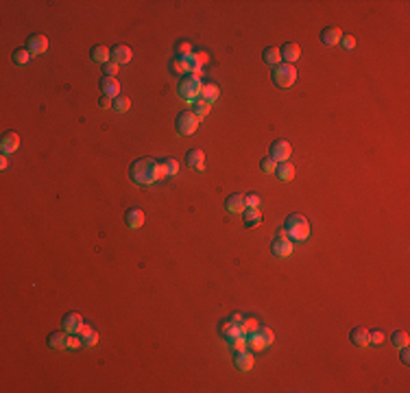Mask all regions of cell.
Wrapping results in <instances>:
<instances>
[{
    "label": "cell",
    "mask_w": 410,
    "mask_h": 393,
    "mask_svg": "<svg viewBox=\"0 0 410 393\" xmlns=\"http://www.w3.org/2000/svg\"><path fill=\"white\" fill-rule=\"evenodd\" d=\"M129 177L138 186H151V184H155V181L162 179V169H159L157 159L140 157L129 166Z\"/></svg>",
    "instance_id": "6da1fadb"
},
{
    "label": "cell",
    "mask_w": 410,
    "mask_h": 393,
    "mask_svg": "<svg viewBox=\"0 0 410 393\" xmlns=\"http://www.w3.org/2000/svg\"><path fill=\"white\" fill-rule=\"evenodd\" d=\"M284 232L292 243H301L310 236V221L303 214H288L286 221H284Z\"/></svg>",
    "instance_id": "7a4b0ae2"
},
{
    "label": "cell",
    "mask_w": 410,
    "mask_h": 393,
    "mask_svg": "<svg viewBox=\"0 0 410 393\" xmlns=\"http://www.w3.org/2000/svg\"><path fill=\"white\" fill-rule=\"evenodd\" d=\"M201 90H203V83H201V79L194 77V75L181 77V81L177 85L179 99L186 101V103H194L196 99H201Z\"/></svg>",
    "instance_id": "3957f363"
},
{
    "label": "cell",
    "mask_w": 410,
    "mask_h": 393,
    "mask_svg": "<svg viewBox=\"0 0 410 393\" xmlns=\"http://www.w3.org/2000/svg\"><path fill=\"white\" fill-rule=\"evenodd\" d=\"M297 81V68L295 63H277L273 68V83L280 87H290Z\"/></svg>",
    "instance_id": "277c9868"
},
{
    "label": "cell",
    "mask_w": 410,
    "mask_h": 393,
    "mask_svg": "<svg viewBox=\"0 0 410 393\" xmlns=\"http://www.w3.org/2000/svg\"><path fill=\"white\" fill-rule=\"evenodd\" d=\"M175 127H177V134L179 136H192L196 129H199V118L192 114V109H186L177 116L175 120Z\"/></svg>",
    "instance_id": "5b68a950"
},
{
    "label": "cell",
    "mask_w": 410,
    "mask_h": 393,
    "mask_svg": "<svg viewBox=\"0 0 410 393\" xmlns=\"http://www.w3.org/2000/svg\"><path fill=\"white\" fill-rule=\"evenodd\" d=\"M292 240L286 236V232L284 230H280L277 232V236H275V240H273V245H270V251H273V256H277V258H288L290 253H292Z\"/></svg>",
    "instance_id": "8992f818"
},
{
    "label": "cell",
    "mask_w": 410,
    "mask_h": 393,
    "mask_svg": "<svg viewBox=\"0 0 410 393\" xmlns=\"http://www.w3.org/2000/svg\"><path fill=\"white\" fill-rule=\"evenodd\" d=\"M292 155V147L290 142L286 140H275L270 144V159H275V162H288Z\"/></svg>",
    "instance_id": "52a82bcc"
},
{
    "label": "cell",
    "mask_w": 410,
    "mask_h": 393,
    "mask_svg": "<svg viewBox=\"0 0 410 393\" xmlns=\"http://www.w3.org/2000/svg\"><path fill=\"white\" fill-rule=\"evenodd\" d=\"M233 367H236L238 371H243V374L251 371L253 369V354H251V349H240V352H233Z\"/></svg>",
    "instance_id": "ba28073f"
},
{
    "label": "cell",
    "mask_w": 410,
    "mask_h": 393,
    "mask_svg": "<svg viewBox=\"0 0 410 393\" xmlns=\"http://www.w3.org/2000/svg\"><path fill=\"white\" fill-rule=\"evenodd\" d=\"M26 50L31 55H44L48 50V38L46 35H40V33L31 35V38L26 40Z\"/></svg>",
    "instance_id": "9c48e42d"
},
{
    "label": "cell",
    "mask_w": 410,
    "mask_h": 393,
    "mask_svg": "<svg viewBox=\"0 0 410 393\" xmlns=\"http://www.w3.org/2000/svg\"><path fill=\"white\" fill-rule=\"evenodd\" d=\"M131 57H133V53H131L129 46H124V44H116V46L112 48V53H109V61L124 66V63L131 61Z\"/></svg>",
    "instance_id": "30bf717a"
},
{
    "label": "cell",
    "mask_w": 410,
    "mask_h": 393,
    "mask_svg": "<svg viewBox=\"0 0 410 393\" xmlns=\"http://www.w3.org/2000/svg\"><path fill=\"white\" fill-rule=\"evenodd\" d=\"M225 210L229 214H243L245 210H247V203H245V194H238V192H233V194H229L225 199Z\"/></svg>",
    "instance_id": "8fae6325"
},
{
    "label": "cell",
    "mask_w": 410,
    "mask_h": 393,
    "mask_svg": "<svg viewBox=\"0 0 410 393\" xmlns=\"http://www.w3.org/2000/svg\"><path fill=\"white\" fill-rule=\"evenodd\" d=\"M98 87H100V92L105 94V96H112V99L120 96V81L116 77H102Z\"/></svg>",
    "instance_id": "7c38bea8"
},
{
    "label": "cell",
    "mask_w": 410,
    "mask_h": 393,
    "mask_svg": "<svg viewBox=\"0 0 410 393\" xmlns=\"http://www.w3.org/2000/svg\"><path fill=\"white\" fill-rule=\"evenodd\" d=\"M124 223H127L129 230H140L144 225V210L140 208H129L127 214H124Z\"/></svg>",
    "instance_id": "4fadbf2b"
},
{
    "label": "cell",
    "mask_w": 410,
    "mask_h": 393,
    "mask_svg": "<svg viewBox=\"0 0 410 393\" xmlns=\"http://www.w3.org/2000/svg\"><path fill=\"white\" fill-rule=\"evenodd\" d=\"M61 325L68 334H77L79 328L83 325V317L79 315V312H68V315H63V319H61Z\"/></svg>",
    "instance_id": "5bb4252c"
},
{
    "label": "cell",
    "mask_w": 410,
    "mask_h": 393,
    "mask_svg": "<svg viewBox=\"0 0 410 393\" xmlns=\"http://www.w3.org/2000/svg\"><path fill=\"white\" fill-rule=\"evenodd\" d=\"M280 53H282V61L284 63H295L299 57H301V48H299V44L288 42V44H284V46L280 48Z\"/></svg>",
    "instance_id": "9a60e30c"
},
{
    "label": "cell",
    "mask_w": 410,
    "mask_h": 393,
    "mask_svg": "<svg viewBox=\"0 0 410 393\" xmlns=\"http://www.w3.org/2000/svg\"><path fill=\"white\" fill-rule=\"evenodd\" d=\"M0 149H3L5 155L18 151L20 149V136L16 134V131H7V134L3 136V140H0Z\"/></svg>",
    "instance_id": "2e32d148"
},
{
    "label": "cell",
    "mask_w": 410,
    "mask_h": 393,
    "mask_svg": "<svg viewBox=\"0 0 410 393\" xmlns=\"http://www.w3.org/2000/svg\"><path fill=\"white\" fill-rule=\"evenodd\" d=\"M349 339H351V343H354L356 347H367L369 345V339H371V332L367 330V328H362V325H358V328H354V330L349 332Z\"/></svg>",
    "instance_id": "e0dca14e"
},
{
    "label": "cell",
    "mask_w": 410,
    "mask_h": 393,
    "mask_svg": "<svg viewBox=\"0 0 410 393\" xmlns=\"http://www.w3.org/2000/svg\"><path fill=\"white\" fill-rule=\"evenodd\" d=\"M186 162H188V166H192L194 171H205V153L201 149H190L186 153Z\"/></svg>",
    "instance_id": "ac0fdd59"
},
{
    "label": "cell",
    "mask_w": 410,
    "mask_h": 393,
    "mask_svg": "<svg viewBox=\"0 0 410 393\" xmlns=\"http://www.w3.org/2000/svg\"><path fill=\"white\" fill-rule=\"evenodd\" d=\"M343 40V31L338 26H327L321 31V42L325 44V46H334V44H338Z\"/></svg>",
    "instance_id": "d6986e66"
},
{
    "label": "cell",
    "mask_w": 410,
    "mask_h": 393,
    "mask_svg": "<svg viewBox=\"0 0 410 393\" xmlns=\"http://www.w3.org/2000/svg\"><path fill=\"white\" fill-rule=\"evenodd\" d=\"M218 332H221V337L225 339V341H229V339H233V337H238V334H245L243 330H240V325L238 323H233L231 319H225V321L218 325Z\"/></svg>",
    "instance_id": "ffe728a7"
},
{
    "label": "cell",
    "mask_w": 410,
    "mask_h": 393,
    "mask_svg": "<svg viewBox=\"0 0 410 393\" xmlns=\"http://www.w3.org/2000/svg\"><path fill=\"white\" fill-rule=\"evenodd\" d=\"M46 343L50 349H68V332L61 330V332H53L48 334Z\"/></svg>",
    "instance_id": "44dd1931"
},
{
    "label": "cell",
    "mask_w": 410,
    "mask_h": 393,
    "mask_svg": "<svg viewBox=\"0 0 410 393\" xmlns=\"http://www.w3.org/2000/svg\"><path fill=\"white\" fill-rule=\"evenodd\" d=\"M243 221H245V227H258V225L262 223L260 208H247L243 212Z\"/></svg>",
    "instance_id": "7402d4cb"
},
{
    "label": "cell",
    "mask_w": 410,
    "mask_h": 393,
    "mask_svg": "<svg viewBox=\"0 0 410 393\" xmlns=\"http://www.w3.org/2000/svg\"><path fill=\"white\" fill-rule=\"evenodd\" d=\"M247 347L251 349V352H262V349L268 347V343H266L264 339H262V334L255 330V332H251V334H247Z\"/></svg>",
    "instance_id": "603a6c76"
},
{
    "label": "cell",
    "mask_w": 410,
    "mask_h": 393,
    "mask_svg": "<svg viewBox=\"0 0 410 393\" xmlns=\"http://www.w3.org/2000/svg\"><path fill=\"white\" fill-rule=\"evenodd\" d=\"M275 173H277V179L280 181H292L295 179V166H292L290 162H280Z\"/></svg>",
    "instance_id": "cb8c5ba5"
},
{
    "label": "cell",
    "mask_w": 410,
    "mask_h": 393,
    "mask_svg": "<svg viewBox=\"0 0 410 393\" xmlns=\"http://www.w3.org/2000/svg\"><path fill=\"white\" fill-rule=\"evenodd\" d=\"M109 53H112V48H107V46H102V44H96V46H92V50H90V57L96 63H107L109 61Z\"/></svg>",
    "instance_id": "d4e9b609"
},
{
    "label": "cell",
    "mask_w": 410,
    "mask_h": 393,
    "mask_svg": "<svg viewBox=\"0 0 410 393\" xmlns=\"http://www.w3.org/2000/svg\"><path fill=\"white\" fill-rule=\"evenodd\" d=\"M173 53H175V59H188V57L192 55V44H190L188 40H179L177 44H175Z\"/></svg>",
    "instance_id": "484cf974"
},
{
    "label": "cell",
    "mask_w": 410,
    "mask_h": 393,
    "mask_svg": "<svg viewBox=\"0 0 410 393\" xmlns=\"http://www.w3.org/2000/svg\"><path fill=\"white\" fill-rule=\"evenodd\" d=\"M221 96V90H218V85L216 83H205L203 85V90H201V99L205 101V103H214V101Z\"/></svg>",
    "instance_id": "4316f807"
},
{
    "label": "cell",
    "mask_w": 410,
    "mask_h": 393,
    "mask_svg": "<svg viewBox=\"0 0 410 393\" xmlns=\"http://www.w3.org/2000/svg\"><path fill=\"white\" fill-rule=\"evenodd\" d=\"M262 59H264L266 63H270L275 68L277 63H282V53H280V48L277 46H268V48H264V53H262Z\"/></svg>",
    "instance_id": "83f0119b"
},
{
    "label": "cell",
    "mask_w": 410,
    "mask_h": 393,
    "mask_svg": "<svg viewBox=\"0 0 410 393\" xmlns=\"http://www.w3.org/2000/svg\"><path fill=\"white\" fill-rule=\"evenodd\" d=\"M159 169H162V179L164 177H175V175L179 173V164L177 159H164V162H159Z\"/></svg>",
    "instance_id": "f1b7e54d"
},
{
    "label": "cell",
    "mask_w": 410,
    "mask_h": 393,
    "mask_svg": "<svg viewBox=\"0 0 410 393\" xmlns=\"http://www.w3.org/2000/svg\"><path fill=\"white\" fill-rule=\"evenodd\" d=\"M210 107H212V105H210V103H205L203 99H196L194 103H192V114L201 120V118H205V116L210 114Z\"/></svg>",
    "instance_id": "f546056e"
},
{
    "label": "cell",
    "mask_w": 410,
    "mask_h": 393,
    "mask_svg": "<svg viewBox=\"0 0 410 393\" xmlns=\"http://www.w3.org/2000/svg\"><path fill=\"white\" fill-rule=\"evenodd\" d=\"M129 107H131V99H129V96L120 94V96H116V99H114V105H112L114 112L124 114V112H129Z\"/></svg>",
    "instance_id": "4dcf8cb0"
},
{
    "label": "cell",
    "mask_w": 410,
    "mask_h": 393,
    "mask_svg": "<svg viewBox=\"0 0 410 393\" xmlns=\"http://www.w3.org/2000/svg\"><path fill=\"white\" fill-rule=\"evenodd\" d=\"M227 345H229L231 352H240V349H247V334H238V337H233L227 341Z\"/></svg>",
    "instance_id": "1f68e13d"
},
{
    "label": "cell",
    "mask_w": 410,
    "mask_h": 393,
    "mask_svg": "<svg viewBox=\"0 0 410 393\" xmlns=\"http://www.w3.org/2000/svg\"><path fill=\"white\" fill-rule=\"evenodd\" d=\"M13 63H18V66H26L28 61H31V53H28L26 48H18V50H13Z\"/></svg>",
    "instance_id": "d6a6232c"
},
{
    "label": "cell",
    "mask_w": 410,
    "mask_h": 393,
    "mask_svg": "<svg viewBox=\"0 0 410 393\" xmlns=\"http://www.w3.org/2000/svg\"><path fill=\"white\" fill-rule=\"evenodd\" d=\"M391 341H393V345L395 347H404V345H408V332H404V330H395L393 334H391Z\"/></svg>",
    "instance_id": "836d02e7"
},
{
    "label": "cell",
    "mask_w": 410,
    "mask_h": 393,
    "mask_svg": "<svg viewBox=\"0 0 410 393\" xmlns=\"http://www.w3.org/2000/svg\"><path fill=\"white\" fill-rule=\"evenodd\" d=\"M258 319H255V317H245V321L243 323H240V330H243L245 334H251V332H255V330H258Z\"/></svg>",
    "instance_id": "e575fe53"
},
{
    "label": "cell",
    "mask_w": 410,
    "mask_h": 393,
    "mask_svg": "<svg viewBox=\"0 0 410 393\" xmlns=\"http://www.w3.org/2000/svg\"><path fill=\"white\" fill-rule=\"evenodd\" d=\"M260 169H262V173L270 175V173H275L277 164H275V159H270V157H264V159H262V162H260Z\"/></svg>",
    "instance_id": "d590c367"
},
{
    "label": "cell",
    "mask_w": 410,
    "mask_h": 393,
    "mask_svg": "<svg viewBox=\"0 0 410 393\" xmlns=\"http://www.w3.org/2000/svg\"><path fill=\"white\" fill-rule=\"evenodd\" d=\"M170 68H173L175 72H179V75H188V63H186V59H173Z\"/></svg>",
    "instance_id": "8d00e7d4"
},
{
    "label": "cell",
    "mask_w": 410,
    "mask_h": 393,
    "mask_svg": "<svg viewBox=\"0 0 410 393\" xmlns=\"http://www.w3.org/2000/svg\"><path fill=\"white\" fill-rule=\"evenodd\" d=\"M118 68H120L118 63L107 61V63H102V75H105V77H114V75H118Z\"/></svg>",
    "instance_id": "74e56055"
},
{
    "label": "cell",
    "mask_w": 410,
    "mask_h": 393,
    "mask_svg": "<svg viewBox=\"0 0 410 393\" xmlns=\"http://www.w3.org/2000/svg\"><path fill=\"white\" fill-rule=\"evenodd\" d=\"M260 194L258 192H251V194H245V203L247 208H260Z\"/></svg>",
    "instance_id": "f35d334b"
},
{
    "label": "cell",
    "mask_w": 410,
    "mask_h": 393,
    "mask_svg": "<svg viewBox=\"0 0 410 393\" xmlns=\"http://www.w3.org/2000/svg\"><path fill=\"white\" fill-rule=\"evenodd\" d=\"M258 332L262 334V339H264L268 345L275 341V334H273V330H270V328H266V325H260V328H258Z\"/></svg>",
    "instance_id": "ab89813d"
},
{
    "label": "cell",
    "mask_w": 410,
    "mask_h": 393,
    "mask_svg": "<svg viewBox=\"0 0 410 393\" xmlns=\"http://www.w3.org/2000/svg\"><path fill=\"white\" fill-rule=\"evenodd\" d=\"M96 343H98V332H96V330H92V332L83 339V347H94Z\"/></svg>",
    "instance_id": "60d3db41"
},
{
    "label": "cell",
    "mask_w": 410,
    "mask_h": 393,
    "mask_svg": "<svg viewBox=\"0 0 410 393\" xmlns=\"http://www.w3.org/2000/svg\"><path fill=\"white\" fill-rule=\"evenodd\" d=\"M83 345V341L79 334H68V349H79Z\"/></svg>",
    "instance_id": "b9f144b4"
},
{
    "label": "cell",
    "mask_w": 410,
    "mask_h": 393,
    "mask_svg": "<svg viewBox=\"0 0 410 393\" xmlns=\"http://www.w3.org/2000/svg\"><path fill=\"white\" fill-rule=\"evenodd\" d=\"M382 341H384V332H382V330H373V332H371L369 345H380Z\"/></svg>",
    "instance_id": "7bdbcfd3"
},
{
    "label": "cell",
    "mask_w": 410,
    "mask_h": 393,
    "mask_svg": "<svg viewBox=\"0 0 410 393\" xmlns=\"http://www.w3.org/2000/svg\"><path fill=\"white\" fill-rule=\"evenodd\" d=\"M340 44H343V46H345L347 50H354V48H356V38H354V35H343Z\"/></svg>",
    "instance_id": "ee69618b"
},
{
    "label": "cell",
    "mask_w": 410,
    "mask_h": 393,
    "mask_svg": "<svg viewBox=\"0 0 410 393\" xmlns=\"http://www.w3.org/2000/svg\"><path fill=\"white\" fill-rule=\"evenodd\" d=\"M98 105H100L102 109H112L114 99H112V96H105V94H100V96H98Z\"/></svg>",
    "instance_id": "f6af8a7d"
},
{
    "label": "cell",
    "mask_w": 410,
    "mask_h": 393,
    "mask_svg": "<svg viewBox=\"0 0 410 393\" xmlns=\"http://www.w3.org/2000/svg\"><path fill=\"white\" fill-rule=\"evenodd\" d=\"M399 358H401V363H404V365H410V352H408V345L399 347Z\"/></svg>",
    "instance_id": "bcb514c9"
},
{
    "label": "cell",
    "mask_w": 410,
    "mask_h": 393,
    "mask_svg": "<svg viewBox=\"0 0 410 393\" xmlns=\"http://www.w3.org/2000/svg\"><path fill=\"white\" fill-rule=\"evenodd\" d=\"M90 332H92V328L87 325V323H83L81 328H79V332H77V334H79V337H81V341H83V339H85V337H87V334H90Z\"/></svg>",
    "instance_id": "7dc6e473"
},
{
    "label": "cell",
    "mask_w": 410,
    "mask_h": 393,
    "mask_svg": "<svg viewBox=\"0 0 410 393\" xmlns=\"http://www.w3.org/2000/svg\"><path fill=\"white\" fill-rule=\"evenodd\" d=\"M229 319H231V321H233V323H238V325H240V323H243V321H245V317H243V315H240V312H233V315H231Z\"/></svg>",
    "instance_id": "c3c4849f"
},
{
    "label": "cell",
    "mask_w": 410,
    "mask_h": 393,
    "mask_svg": "<svg viewBox=\"0 0 410 393\" xmlns=\"http://www.w3.org/2000/svg\"><path fill=\"white\" fill-rule=\"evenodd\" d=\"M0 169H3V171L9 169V157H7L5 153H3V157H0Z\"/></svg>",
    "instance_id": "681fc988"
}]
</instances>
